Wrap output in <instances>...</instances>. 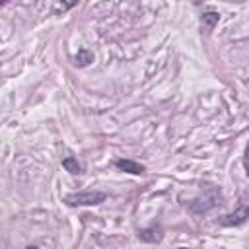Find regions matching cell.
Returning a JSON list of instances; mask_svg holds the SVG:
<instances>
[{"label": "cell", "mask_w": 249, "mask_h": 249, "mask_svg": "<svg viewBox=\"0 0 249 249\" xmlns=\"http://www.w3.org/2000/svg\"><path fill=\"white\" fill-rule=\"evenodd\" d=\"M62 168H64L66 171L74 173V175H80V173H84V168H82V164H80L76 158H72V156H66V158H62Z\"/></svg>", "instance_id": "7"}, {"label": "cell", "mask_w": 249, "mask_h": 249, "mask_svg": "<svg viewBox=\"0 0 249 249\" xmlns=\"http://www.w3.org/2000/svg\"><path fill=\"white\" fill-rule=\"evenodd\" d=\"M0 2H2V4H6V2H8V0H0Z\"/></svg>", "instance_id": "11"}, {"label": "cell", "mask_w": 249, "mask_h": 249, "mask_svg": "<svg viewBox=\"0 0 249 249\" xmlns=\"http://www.w3.org/2000/svg\"><path fill=\"white\" fill-rule=\"evenodd\" d=\"M249 220V206H239L237 210H233L232 214H226L220 218L222 226H241Z\"/></svg>", "instance_id": "3"}, {"label": "cell", "mask_w": 249, "mask_h": 249, "mask_svg": "<svg viewBox=\"0 0 249 249\" xmlns=\"http://www.w3.org/2000/svg\"><path fill=\"white\" fill-rule=\"evenodd\" d=\"M90 62H93V53L88 49H78V53L74 57V64L76 66H88Z\"/></svg>", "instance_id": "8"}, {"label": "cell", "mask_w": 249, "mask_h": 249, "mask_svg": "<svg viewBox=\"0 0 249 249\" xmlns=\"http://www.w3.org/2000/svg\"><path fill=\"white\" fill-rule=\"evenodd\" d=\"M220 202H222L220 191L214 189V187H208V189L204 191V195H201V197L193 199L191 202H187V208H189V212H193V214H204V212L212 210L214 206H218Z\"/></svg>", "instance_id": "1"}, {"label": "cell", "mask_w": 249, "mask_h": 249, "mask_svg": "<svg viewBox=\"0 0 249 249\" xmlns=\"http://www.w3.org/2000/svg\"><path fill=\"white\" fill-rule=\"evenodd\" d=\"M105 199H107V195L103 191H80V193L66 195L62 201L68 206H95V204L103 202Z\"/></svg>", "instance_id": "2"}, {"label": "cell", "mask_w": 249, "mask_h": 249, "mask_svg": "<svg viewBox=\"0 0 249 249\" xmlns=\"http://www.w3.org/2000/svg\"><path fill=\"white\" fill-rule=\"evenodd\" d=\"M76 4H78V0H62V4H61V8H62V12H66V10L74 8Z\"/></svg>", "instance_id": "9"}, {"label": "cell", "mask_w": 249, "mask_h": 249, "mask_svg": "<svg viewBox=\"0 0 249 249\" xmlns=\"http://www.w3.org/2000/svg\"><path fill=\"white\" fill-rule=\"evenodd\" d=\"M218 22H220V14H218V12H204V14L201 16V28H202V31H206V33H210V31L216 28Z\"/></svg>", "instance_id": "6"}, {"label": "cell", "mask_w": 249, "mask_h": 249, "mask_svg": "<svg viewBox=\"0 0 249 249\" xmlns=\"http://www.w3.org/2000/svg\"><path fill=\"white\" fill-rule=\"evenodd\" d=\"M115 166H117L121 171H127V173H133V175H142V173L146 171V168H144L142 164L133 162V160H124V158L117 160V162H115Z\"/></svg>", "instance_id": "4"}, {"label": "cell", "mask_w": 249, "mask_h": 249, "mask_svg": "<svg viewBox=\"0 0 249 249\" xmlns=\"http://www.w3.org/2000/svg\"><path fill=\"white\" fill-rule=\"evenodd\" d=\"M137 235H139V239H142V241H146V243H160V241L164 239L162 228H156V226L146 228V230H139Z\"/></svg>", "instance_id": "5"}, {"label": "cell", "mask_w": 249, "mask_h": 249, "mask_svg": "<svg viewBox=\"0 0 249 249\" xmlns=\"http://www.w3.org/2000/svg\"><path fill=\"white\" fill-rule=\"evenodd\" d=\"M243 166H245L247 173H249V144H247V148H245V158H243Z\"/></svg>", "instance_id": "10"}]
</instances>
